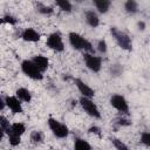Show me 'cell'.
<instances>
[{
	"mask_svg": "<svg viewBox=\"0 0 150 150\" xmlns=\"http://www.w3.org/2000/svg\"><path fill=\"white\" fill-rule=\"evenodd\" d=\"M68 41L70 46L76 50H83L84 53H93V45L89 40L76 32H70L68 34Z\"/></svg>",
	"mask_w": 150,
	"mask_h": 150,
	"instance_id": "1",
	"label": "cell"
},
{
	"mask_svg": "<svg viewBox=\"0 0 150 150\" xmlns=\"http://www.w3.org/2000/svg\"><path fill=\"white\" fill-rule=\"evenodd\" d=\"M110 33H111L112 38L115 39V41H116V43L118 45L120 48H122L124 50H128V52H130L132 49V41H131L130 36L127 33H124L123 30L117 29L116 27H111Z\"/></svg>",
	"mask_w": 150,
	"mask_h": 150,
	"instance_id": "2",
	"label": "cell"
},
{
	"mask_svg": "<svg viewBox=\"0 0 150 150\" xmlns=\"http://www.w3.org/2000/svg\"><path fill=\"white\" fill-rule=\"evenodd\" d=\"M21 71L29 79L40 81L43 79V73L36 67L32 60H23L21 62Z\"/></svg>",
	"mask_w": 150,
	"mask_h": 150,
	"instance_id": "3",
	"label": "cell"
},
{
	"mask_svg": "<svg viewBox=\"0 0 150 150\" xmlns=\"http://www.w3.org/2000/svg\"><path fill=\"white\" fill-rule=\"evenodd\" d=\"M47 124L49 130L53 132L54 136H56L57 138H66L69 135V129L66 124H63L62 122H60L56 118L49 117L47 120Z\"/></svg>",
	"mask_w": 150,
	"mask_h": 150,
	"instance_id": "4",
	"label": "cell"
},
{
	"mask_svg": "<svg viewBox=\"0 0 150 150\" xmlns=\"http://www.w3.org/2000/svg\"><path fill=\"white\" fill-rule=\"evenodd\" d=\"M80 104L82 107V109L84 110V112L87 115H89L90 117L93 118H101V112H100V109L95 104V102L91 100V98H88V97H84V96H81L80 97Z\"/></svg>",
	"mask_w": 150,
	"mask_h": 150,
	"instance_id": "5",
	"label": "cell"
},
{
	"mask_svg": "<svg viewBox=\"0 0 150 150\" xmlns=\"http://www.w3.org/2000/svg\"><path fill=\"white\" fill-rule=\"evenodd\" d=\"M83 61H84L86 67L89 70H91L93 73H98L102 68V57L97 56L93 53H84Z\"/></svg>",
	"mask_w": 150,
	"mask_h": 150,
	"instance_id": "6",
	"label": "cell"
},
{
	"mask_svg": "<svg viewBox=\"0 0 150 150\" xmlns=\"http://www.w3.org/2000/svg\"><path fill=\"white\" fill-rule=\"evenodd\" d=\"M46 45H47V47L49 49H52L54 52H63V49H64V43H63L62 36L57 32L50 33L48 35L47 41H46Z\"/></svg>",
	"mask_w": 150,
	"mask_h": 150,
	"instance_id": "7",
	"label": "cell"
},
{
	"mask_svg": "<svg viewBox=\"0 0 150 150\" xmlns=\"http://www.w3.org/2000/svg\"><path fill=\"white\" fill-rule=\"evenodd\" d=\"M109 102H110L111 107L115 108L117 111H120L122 114H128L129 112V103H128V101L125 100L124 96H122L120 94H112L110 96Z\"/></svg>",
	"mask_w": 150,
	"mask_h": 150,
	"instance_id": "8",
	"label": "cell"
},
{
	"mask_svg": "<svg viewBox=\"0 0 150 150\" xmlns=\"http://www.w3.org/2000/svg\"><path fill=\"white\" fill-rule=\"evenodd\" d=\"M6 107L13 112V114H21L23 111L22 103L16 96H6L5 97Z\"/></svg>",
	"mask_w": 150,
	"mask_h": 150,
	"instance_id": "9",
	"label": "cell"
},
{
	"mask_svg": "<svg viewBox=\"0 0 150 150\" xmlns=\"http://www.w3.org/2000/svg\"><path fill=\"white\" fill-rule=\"evenodd\" d=\"M74 83H75L77 90L80 91V94H81L82 96L88 97V98L94 97V95H95L94 89H93L89 84H87L84 81H82L81 79H75V80H74Z\"/></svg>",
	"mask_w": 150,
	"mask_h": 150,
	"instance_id": "10",
	"label": "cell"
},
{
	"mask_svg": "<svg viewBox=\"0 0 150 150\" xmlns=\"http://www.w3.org/2000/svg\"><path fill=\"white\" fill-rule=\"evenodd\" d=\"M21 39L26 42H38L41 39L40 33L34 28H25L21 33Z\"/></svg>",
	"mask_w": 150,
	"mask_h": 150,
	"instance_id": "11",
	"label": "cell"
},
{
	"mask_svg": "<svg viewBox=\"0 0 150 150\" xmlns=\"http://www.w3.org/2000/svg\"><path fill=\"white\" fill-rule=\"evenodd\" d=\"M84 18H86V22L88 26H90L91 28H96L100 25V18L97 15V13L93 9H88L84 13Z\"/></svg>",
	"mask_w": 150,
	"mask_h": 150,
	"instance_id": "12",
	"label": "cell"
},
{
	"mask_svg": "<svg viewBox=\"0 0 150 150\" xmlns=\"http://www.w3.org/2000/svg\"><path fill=\"white\" fill-rule=\"evenodd\" d=\"M26 131V125L21 122H15V123H12L8 131H7V136L8 135H15V136H22Z\"/></svg>",
	"mask_w": 150,
	"mask_h": 150,
	"instance_id": "13",
	"label": "cell"
},
{
	"mask_svg": "<svg viewBox=\"0 0 150 150\" xmlns=\"http://www.w3.org/2000/svg\"><path fill=\"white\" fill-rule=\"evenodd\" d=\"M32 61L36 64V67H38L42 73L46 71V70L48 69V67H49V60H48L46 56L41 55V54L35 55V56L32 59Z\"/></svg>",
	"mask_w": 150,
	"mask_h": 150,
	"instance_id": "14",
	"label": "cell"
},
{
	"mask_svg": "<svg viewBox=\"0 0 150 150\" xmlns=\"http://www.w3.org/2000/svg\"><path fill=\"white\" fill-rule=\"evenodd\" d=\"M15 96L21 101V102H25V103H29L32 101V94L30 91L25 88V87H20L16 89L15 91Z\"/></svg>",
	"mask_w": 150,
	"mask_h": 150,
	"instance_id": "15",
	"label": "cell"
},
{
	"mask_svg": "<svg viewBox=\"0 0 150 150\" xmlns=\"http://www.w3.org/2000/svg\"><path fill=\"white\" fill-rule=\"evenodd\" d=\"M94 6H95V8L97 9L98 13L105 14L110 8L111 2L109 0H94Z\"/></svg>",
	"mask_w": 150,
	"mask_h": 150,
	"instance_id": "16",
	"label": "cell"
},
{
	"mask_svg": "<svg viewBox=\"0 0 150 150\" xmlns=\"http://www.w3.org/2000/svg\"><path fill=\"white\" fill-rule=\"evenodd\" d=\"M124 11L129 14H136L138 12V2L135 0H128L124 2Z\"/></svg>",
	"mask_w": 150,
	"mask_h": 150,
	"instance_id": "17",
	"label": "cell"
},
{
	"mask_svg": "<svg viewBox=\"0 0 150 150\" xmlns=\"http://www.w3.org/2000/svg\"><path fill=\"white\" fill-rule=\"evenodd\" d=\"M74 150H91V146L87 141L82 138H76L74 142Z\"/></svg>",
	"mask_w": 150,
	"mask_h": 150,
	"instance_id": "18",
	"label": "cell"
},
{
	"mask_svg": "<svg viewBox=\"0 0 150 150\" xmlns=\"http://www.w3.org/2000/svg\"><path fill=\"white\" fill-rule=\"evenodd\" d=\"M56 6L62 11V12H67V13H70L73 11V5L70 1L68 0H56Z\"/></svg>",
	"mask_w": 150,
	"mask_h": 150,
	"instance_id": "19",
	"label": "cell"
},
{
	"mask_svg": "<svg viewBox=\"0 0 150 150\" xmlns=\"http://www.w3.org/2000/svg\"><path fill=\"white\" fill-rule=\"evenodd\" d=\"M30 142L33 144H41L43 142V134L40 130H33L30 132Z\"/></svg>",
	"mask_w": 150,
	"mask_h": 150,
	"instance_id": "20",
	"label": "cell"
},
{
	"mask_svg": "<svg viewBox=\"0 0 150 150\" xmlns=\"http://www.w3.org/2000/svg\"><path fill=\"white\" fill-rule=\"evenodd\" d=\"M36 11H38L40 14H43V15H50V14H53V12H54L53 7L47 6V5H43V4H41V2L36 4Z\"/></svg>",
	"mask_w": 150,
	"mask_h": 150,
	"instance_id": "21",
	"label": "cell"
},
{
	"mask_svg": "<svg viewBox=\"0 0 150 150\" xmlns=\"http://www.w3.org/2000/svg\"><path fill=\"white\" fill-rule=\"evenodd\" d=\"M110 141H111V143H112V145L115 146V149H116V150H130V149H129V146H128L123 141H121L120 138L112 137Z\"/></svg>",
	"mask_w": 150,
	"mask_h": 150,
	"instance_id": "22",
	"label": "cell"
},
{
	"mask_svg": "<svg viewBox=\"0 0 150 150\" xmlns=\"http://www.w3.org/2000/svg\"><path fill=\"white\" fill-rule=\"evenodd\" d=\"M9 127H11V124H9L8 120L5 116H0V128H1L2 135H7V131H8Z\"/></svg>",
	"mask_w": 150,
	"mask_h": 150,
	"instance_id": "23",
	"label": "cell"
},
{
	"mask_svg": "<svg viewBox=\"0 0 150 150\" xmlns=\"http://www.w3.org/2000/svg\"><path fill=\"white\" fill-rule=\"evenodd\" d=\"M96 49L98 50V53L101 54H105L107 50H108V45H107V41L101 39L97 41V46H96Z\"/></svg>",
	"mask_w": 150,
	"mask_h": 150,
	"instance_id": "24",
	"label": "cell"
},
{
	"mask_svg": "<svg viewBox=\"0 0 150 150\" xmlns=\"http://www.w3.org/2000/svg\"><path fill=\"white\" fill-rule=\"evenodd\" d=\"M1 22H2V23L11 25V26H14V25H16V19H15L13 15H11V14H6V15L2 16Z\"/></svg>",
	"mask_w": 150,
	"mask_h": 150,
	"instance_id": "25",
	"label": "cell"
},
{
	"mask_svg": "<svg viewBox=\"0 0 150 150\" xmlns=\"http://www.w3.org/2000/svg\"><path fill=\"white\" fill-rule=\"evenodd\" d=\"M110 71L112 76H120L123 73V67L121 64H112L110 68Z\"/></svg>",
	"mask_w": 150,
	"mask_h": 150,
	"instance_id": "26",
	"label": "cell"
},
{
	"mask_svg": "<svg viewBox=\"0 0 150 150\" xmlns=\"http://www.w3.org/2000/svg\"><path fill=\"white\" fill-rule=\"evenodd\" d=\"M141 143L148 148H150V132L149 131H144L141 135Z\"/></svg>",
	"mask_w": 150,
	"mask_h": 150,
	"instance_id": "27",
	"label": "cell"
},
{
	"mask_svg": "<svg viewBox=\"0 0 150 150\" xmlns=\"http://www.w3.org/2000/svg\"><path fill=\"white\" fill-rule=\"evenodd\" d=\"M8 142L9 145L12 146H18L21 142V137L20 136H15V135H8Z\"/></svg>",
	"mask_w": 150,
	"mask_h": 150,
	"instance_id": "28",
	"label": "cell"
},
{
	"mask_svg": "<svg viewBox=\"0 0 150 150\" xmlns=\"http://www.w3.org/2000/svg\"><path fill=\"white\" fill-rule=\"evenodd\" d=\"M117 124L121 125V127H128V125L131 124V122L129 120H127V118L121 117V118H117Z\"/></svg>",
	"mask_w": 150,
	"mask_h": 150,
	"instance_id": "29",
	"label": "cell"
},
{
	"mask_svg": "<svg viewBox=\"0 0 150 150\" xmlns=\"http://www.w3.org/2000/svg\"><path fill=\"white\" fill-rule=\"evenodd\" d=\"M89 134H94V135H97V136H101V129L97 127V125H93L89 128L88 130Z\"/></svg>",
	"mask_w": 150,
	"mask_h": 150,
	"instance_id": "30",
	"label": "cell"
},
{
	"mask_svg": "<svg viewBox=\"0 0 150 150\" xmlns=\"http://www.w3.org/2000/svg\"><path fill=\"white\" fill-rule=\"evenodd\" d=\"M137 27L139 30H144L145 29V22L144 21H138L137 22Z\"/></svg>",
	"mask_w": 150,
	"mask_h": 150,
	"instance_id": "31",
	"label": "cell"
}]
</instances>
